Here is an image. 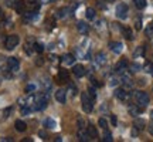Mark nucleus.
Masks as SVG:
<instances>
[{
  "instance_id": "1",
  "label": "nucleus",
  "mask_w": 153,
  "mask_h": 142,
  "mask_svg": "<svg viewBox=\"0 0 153 142\" xmlns=\"http://www.w3.org/2000/svg\"><path fill=\"white\" fill-rule=\"evenodd\" d=\"M81 101H82V109H84L85 112H91V111H92L94 99L89 97V94H88V93H82Z\"/></svg>"
},
{
  "instance_id": "2",
  "label": "nucleus",
  "mask_w": 153,
  "mask_h": 142,
  "mask_svg": "<svg viewBox=\"0 0 153 142\" xmlns=\"http://www.w3.org/2000/svg\"><path fill=\"white\" fill-rule=\"evenodd\" d=\"M135 98H136V102L140 107H146V105L149 104V95L146 93H143V91H136V94H135Z\"/></svg>"
},
{
  "instance_id": "3",
  "label": "nucleus",
  "mask_w": 153,
  "mask_h": 142,
  "mask_svg": "<svg viewBox=\"0 0 153 142\" xmlns=\"http://www.w3.org/2000/svg\"><path fill=\"white\" fill-rule=\"evenodd\" d=\"M19 41H20V38H19V36H16V34L7 36V38H6V43H4L6 49H7V50H13L17 44H19Z\"/></svg>"
},
{
  "instance_id": "4",
  "label": "nucleus",
  "mask_w": 153,
  "mask_h": 142,
  "mask_svg": "<svg viewBox=\"0 0 153 142\" xmlns=\"http://www.w3.org/2000/svg\"><path fill=\"white\" fill-rule=\"evenodd\" d=\"M115 14H116V17H118V19H120V20L126 19V16H128V6H126L125 3H120V4H118V6H116V10H115Z\"/></svg>"
},
{
  "instance_id": "5",
  "label": "nucleus",
  "mask_w": 153,
  "mask_h": 142,
  "mask_svg": "<svg viewBox=\"0 0 153 142\" xmlns=\"http://www.w3.org/2000/svg\"><path fill=\"white\" fill-rule=\"evenodd\" d=\"M120 81H122V84H123L126 88H131L132 85H133V80H132V77L129 75V72H126V71H123V72L120 74Z\"/></svg>"
},
{
  "instance_id": "6",
  "label": "nucleus",
  "mask_w": 153,
  "mask_h": 142,
  "mask_svg": "<svg viewBox=\"0 0 153 142\" xmlns=\"http://www.w3.org/2000/svg\"><path fill=\"white\" fill-rule=\"evenodd\" d=\"M7 67H9L10 71L16 72V71H19L20 63H19V60H17L16 57H9V58H7Z\"/></svg>"
},
{
  "instance_id": "7",
  "label": "nucleus",
  "mask_w": 153,
  "mask_h": 142,
  "mask_svg": "<svg viewBox=\"0 0 153 142\" xmlns=\"http://www.w3.org/2000/svg\"><path fill=\"white\" fill-rule=\"evenodd\" d=\"M115 95H116V98L120 99V101H129V93L126 91L125 88H119V90H116L115 91Z\"/></svg>"
},
{
  "instance_id": "8",
  "label": "nucleus",
  "mask_w": 153,
  "mask_h": 142,
  "mask_svg": "<svg viewBox=\"0 0 153 142\" xmlns=\"http://www.w3.org/2000/svg\"><path fill=\"white\" fill-rule=\"evenodd\" d=\"M72 72H74L75 77L81 78V77L85 75V68H84V66H81V64H76V66H74V68H72Z\"/></svg>"
},
{
  "instance_id": "9",
  "label": "nucleus",
  "mask_w": 153,
  "mask_h": 142,
  "mask_svg": "<svg viewBox=\"0 0 153 142\" xmlns=\"http://www.w3.org/2000/svg\"><path fill=\"white\" fill-rule=\"evenodd\" d=\"M108 47H109L114 53H116V54H120V51H122V49H123L122 43H118V41H111Z\"/></svg>"
},
{
  "instance_id": "10",
  "label": "nucleus",
  "mask_w": 153,
  "mask_h": 142,
  "mask_svg": "<svg viewBox=\"0 0 153 142\" xmlns=\"http://www.w3.org/2000/svg\"><path fill=\"white\" fill-rule=\"evenodd\" d=\"M61 61H62V64H65V66H72V64L75 63V57L72 54H64L62 58H61Z\"/></svg>"
},
{
  "instance_id": "11",
  "label": "nucleus",
  "mask_w": 153,
  "mask_h": 142,
  "mask_svg": "<svg viewBox=\"0 0 153 142\" xmlns=\"http://www.w3.org/2000/svg\"><path fill=\"white\" fill-rule=\"evenodd\" d=\"M126 68H128V61L126 60H120L119 63L115 66V71L119 72V74H122L123 71H126Z\"/></svg>"
},
{
  "instance_id": "12",
  "label": "nucleus",
  "mask_w": 153,
  "mask_h": 142,
  "mask_svg": "<svg viewBox=\"0 0 153 142\" xmlns=\"http://www.w3.org/2000/svg\"><path fill=\"white\" fill-rule=\"evenodd\" d=\"M76 28H78V31L81 34H87L88 31H89V26H88L85 22H82V20L76 23Z\"/></svg>"
},
{
  "instance_id": "13",
  "label": "nucleus",
  "mask_w": 153,
  "mask_h": 142,
  "mask_svg": "<svg viewBox=\"0 0 153 142\" xmlns=\"http://www.w3.org/2000/svg\"><path fill=\"white\" fill-rule=\"evenodd\" d=\"M55 99L58 101V102H61V104H65L67 101V94L64 90H58L57 93H55Z\"/></svg>"
},
{
  "instance_id": "14",
  "label": "nucleus",
  "mask_w": 153,
  "mask_h": 142,
  "mask_svg": "<svg viewBox=\"0 0 153 142\" xmlns=\"http://www.w3.org/2000/svg\"><path fill=\"white\" fill-rule=\"evenodd\" d=\"M87 134H88V137L92 138V139H97V138H98V131H97V128L94 125H91V124L87 126Z\"/></svg>"
},
{
  "instance_id": "15",
  "label": "nucleus",
  "mask_w": 153,
  "mask_h": 142,
  "mask_svg": "<svg viewBox=\"0 0 153 142\" xmlns=\"http://www.w3.org/2000/svg\"><path fill=\"white\" fill-rule=\"evenodd\" d=\"M95 61H97V64L98 66H105L106 64V55H105V53H98L97 54V57H95Z\"/></svg>"
},
{
  "instance_id": "16",
  "label": "nucleus",
  "mask_w": 153,
  "mask_h": 142,
  "mask_svg": "<svg viewBox=\"0 0 153 142\" xmlns=\"http://www.w3.org/2000/svg\"><path fill=\"white\" fill-rule=\"evenodd\" d=\"M14 9H16L17 13L23 14V13H24V10H26V1H22V0L16 1V4H14Z\"/></svg>"
},
{
  "instance_id": "17",
  "label": "nucleus",
  "mask_w": 153,
  "mask_h": 142,
  "mask_svg": "<svg viewBox=\"0 0 153 142\" xmlns=\"http://www.w3.org/2000/svg\"><path fill=\"white\" fill-rule=\"evenodd\" d=\"M128 111H129V114H131L132 117H136V115L140 114V108H139V107H136V105H129Z\"/></svg>"
},
{
  "instance_id": "18",
  "label": "nucleus",
  "mask_w": 153,
  "mask_h": 142,
  "mask_svg": "<svg viewBox=\"0 0 153 142\" xmlns=\"http://www.w3.org/2000/svg\"><path fill=\"white\" fill-rule=\"evenodd\" d=\"M14 125H16V129L19 132H24L26 131V128H27V125H26V122H23V121H16V124H14Z\"/></svg>"
},
{
  "instance_id": "19",
  "label": "nucleus",
  "mask_w": 153,
  "mask_h": 142,
  "mask_svg": "<svg viewBox=\"0 0 153 142\" xmlns=\"http://www.w3.org/2000/svg\"><path fill=\"white\" fill-rule=\"evenodd\" d=\"M122 33H123V36H125L126 40H132V38H133L132 30H131L129 27H123V28H122Z\"/></svg>"
},
{
  "instance_id": "20",
  "label": "nucleus",
  "mask_w": 153,
  "mask_h": 142,
  "mask_svg": "<svg viewBox=\"0 0 153 142\" xmlns=\"http://www.w3.org/2000/svg\"><path fill=\"white\" fill-rule=\"evenodd\" d=\"M44 125H45V128H48V129H54L55 128V121L51 120V118H47V120L44 121Z\"/></svg>"
},
{
  "instance_id": "21",
  "label": "nucleus",
  "mask_w": 153,
  "mask_h": 142,
  "mask_svg": "<svg viewBox=\"0 0 153 142\" xmlns=\"http://www.w3.org/2000/svg\"><path fill=\"white\" fill-rule=\"evenodd\" d=\"M26 6H28V7L33 9V10H37L38 9V1L37 0H27V1H26Z\"/></svg>"
},
{
  "instance_id": "22",
  "label": "nucleus",
  "mask_w": 153,
  "mask_h": 142,
  "mask_svg": "<svg viewBox=\"0 0 153 142\" xmlns=\"http://www.w3.org/2000/svg\"><path fill=\"white\" fill-rule=\"evenodd\" d=\"M133 3H135V6L139 10H142V9L146 7V0H133Z\"/></svg>"
},
{
  "instance_id": "23",
  "label": "nucleus",
  "mask_w": 153,
  "mask_h": 142,
  "mask_svg": "<svg viewBox=\"0 0 153 142\" xmlns=\"http://www.w3.org/2000/svg\"><path fill=\"white\" fill-rule=\"evenodd\" d=\"M78 137H79V141H88L89 139V137H88L87 132H82V128H79V131H78Z\"/></svg>"
},
{
  "instance_id": "24",
  "label": "nucleus",
  "mask_w": 153,
  "mask_h": 142,
  "mask_svg": "<svg viewBox=\"0 0 153 142\" xmlns=\"http://www.w3.org/2000/svg\"><path fill=\"white\" fill-rule=\"evenodd\" d=\"M58 78H60V80H65V81H68V71L67 70H60V72H58Z\"/></svg>"
},
{
  "instance_id": "25",
  "label": "nucleus",
  "mask_w": 153,
  "mask_h": 142,
  "mask_svg": "<svg viewBox=\"0 0 153 142\" xmlns=\"http://www.w3.org/2000/svg\"><path fill=\"white\" fill-rule=\"evenodd\" d=\"M85 16H87V19H94L95 17V10L92 7H88L87 11H85Z\"/></svg>"
},
{
  "instance_id": "26",
  "label": "nucleus",
  "mask_w": 153,
  "mask_h": 142,
  "mask_svg": "<svg viewBox=\"0 0 153 142\" xmlns=\"http://www.w3.org/2000/svg\"><path fill=\"white\" fill-rule=\"evenodd\" d=\"M143 54H145V47H143V46H139L133 55H135V57H140V55H143Z\"/></svg>"
},
{
  "instance_id": "27",
  "label": "nucleus",
  "mask_w": 153,
  "mask_h": 142,
  "mask_svg": "<svg viewBox=\"0 0 153 142\" xmlns=\"http://www.w3.org/2000/svg\"><path fill=\"white\" fill-rule=\"evenodd\" d=\"M135 128H136V129H143V128H145V121L136 120L135 121Z\"/></svg>"
},
{
  "instance_id": "28",
  "label": "nucleus",
  "mask_w": 153,
  "mask_h": 142,
  "mask_svg": "<svg viewBox=\"0 0 153 142\" xmlns=\"http://www.w3.org/2000/svg\"><path fill=\"white\" fill-rule=\"evenodd\" d=\"M145 71H146L148 74H150V75H153V64L152 63H146V64H145Z\"/></svg>"
},
{
  "instance_id": "29",
  "label": "nucleus",
  "mask_w": 153,
  "mask_h": 142,
  "mask_svg": "<svg viewBox=\"0 0 153 142\" xmlns=\"http://www.w3.org/2000/svg\"><path fill=\"white\" fill-rule=\"evenodd\" d=\"M145 34L148 36V37H153V24H149L146 30H145Z\"/></svg>"
},
{
  "instance_id": "30",
  "label": "nucleus",
  "mask_w": 153,
  "mask_h": 142,
  "mask_svg": "<svg viewBox=\"0 0 153 142\" xmlns=\"http://www.w3.org/2000/svg\"><path fill=\"white\" fill-rule=\"evenodd\" d=\"M112 135H111V132H106V129H105V135H104V138H102V141L104 142H112Z\"/></svg>"
},
{
  "instance_id": "31",
  "label": "nucleus",
  "mask_w": 153,
  "mask_h": 142,
  "mask_svg": "<svg viewBox=\"0 0 153 142\" xmlns=\"http://www.w3.org/2000/svg\"><path fill=\"white\" fill-rule=\"evenodd\" d=\"M34 50L37 51V53H43L44 51V46L40 43H34Z\"/></svg>"
},
{
  "instance_id": "32",
  "label": "nucleus",
  "mask_w": 153,
  "mask_h": 142,
  "mask_svg": "<svg viewBox=\"0 0 153 142\" xmlns=\"http://www.w3.org/2000/svg\"><path fill=\"white\" fill-rule=\"evenodd\" d=\"M99 126H101L104 131H105V129H108V122H106V120L101 118V120H99Z\"/></svg>"
},
{
  "instance_id": "33",
  "label": "nucleus",
  "mask_w": 153,
  "mask_h": 142,
  "mask_svg": "<svg viewBox=\"0 0 153 142\" xmlns=\"http://www.w3.org/2000/svg\"><path fill=\"white\" fill-rule=\"evenodd\" d=\"M139 70H140V66H139L137 63H132L131 64V71L132 72H137Z\"/></svg>"
},
{
  "instance_id": "34",
  "label": "nucleus",
  "mask_w": 153,
  "mask_h": 142,
  "mask_svg": "<svg viewBox=\"0 0 153 142\" xmlns=\"http://www.w3.org/2000/svg\"><path fill=\"white\" fill-rule=\"evenodd\" d=\"M88 94H89V97L95 101V98H97V93H95V88L94 87H89V90H88Z\"/></svg>"
},
{
  "instance_id": "35",
  "label": "nucleus",
  "mask_w": 153,
  "mask_h": 142,
  "mask_svg": "<svg viewBox=\"0 0 153 142\" xmlns=\"http://www.w3.org/2000/svg\"><path fill=\"white\" fill-rule=\"evenodd\" d=\"M135 28H136V30H140V28H142V22H140V19H137L136 20V23H135Z\"/></svg>"
},
{
  "instance_id": "36",
  "label": "nucleus",
  "mask_w": 153,
  "mask_h": 142,
  "mask_svg": "<svg viewBox=\"0 0 153 142\" xmlns=\"http://www.w3.org/2000/svg\"><path fill=\"white\" fill-rule=\"evenodd\" d=\"M36 90V87H34L33 84H28L27 87H26V93H31V91H34Z\"/></svg>"
},
{
  "instance_id": "37",
  "label": "nucleus",
  "mask_w": 153,
  "mask_h": 142,
  "mask_svg": "<svg viewBox=\"0 0 153 142\" xmlns=\"http://www.w3.org/2000/svg\"><path fill=\"white\" fill-rule=\"evenodd\" d=\"M68 91H70V93H71L72 95H75L78 90H76V87H74V85H70V88H68Z\"/></svg>"
},
{
  "instance_id": "38",
  "label": "nucleus",
  "mask_w": 153,
  "mask_h": 142,
  "mask_svg": "<svg viewBox=\"0 0 153 142\" xmlns=\"http://www.w3.org/2000/svg\"><path fill=\"white\" fill-rule=\"evenodd\" d=\"M67 9H61V10H58V17H65V13H67Z\"/></svg>"
},
{
  "instance_id": "39",
  "label": "nucleus",
  "mask_w": 153,
  "mask_h": 142,
  "mask_svg": "<svg viewBox=\"0 0 153 142\" xmlns=\"http://www.w3.org/2000/svg\"><path fill=\"white\" fill-rule=\"evenodd\" d=\"M11 111H13V108H11V107L6 108V109H4V112H3V114H4V117H9V114H10Z\"/></svg>"
},
{
  "instance_id": "40",
  "label": "nucleus",
  "mask_w": 153,
  "mask_h": 142,
  "mask_svg": "<svg viewBox=\"0 0 153 142\" xmlns=\"http://www.w3.org/2000/svg\"><path fill=\"white\" fill-rule=\"evenodd\" d=\"M118 82H119V81H118V78H115V77H112V78H111V82H109V84H111V85H116Z\"/></svg>"
},
{
  "instance_id": "41",
  "label": "nucleus",
  "mask_w": 153,
  "mask_h": 142,
  "mask_svg": "<svg viewBox=\"0 0 153 142\" xmlns=\"http://www.w3.org/2000/svg\"><path fill=\"white\" fill-rule=\"evenodd\" d=\"M111 121H112V125L116 126V117L115 115H111Z\"/></svg>"
},
{
  "instance_id": "42",
  "label": "nucleus",
  "mask_w": 153,
  "mask_h": 142,
  "mask_svg": "<svg viewBox=\"0 0 153 142\" xmlns=\"http://www.w3.org/2000/svg\"><path fill=\"white\" fill-rule=\"evenodd\" d=\"M38 135L43 138V139H45V138H47V135H45V132H44V131H40V134H38Z\"/></svg>"
},
{
  "instance_id": "43",
  "label": "nucleus",
  "mask_w": 153,
  "mask_h": 142,
  "mask_svg": "<svg viewBox=\"0 0 153 142\" xmlns=\"http://www.w3.org/2000/svg\"><path fill=\"white\" fill-rule=\"evenodd\" d=\"M150 120L153 121V111H152V112H150Z\"/></svg>"
},
{
  "instance_id": "44",
  "label": "nucleus",
  "mask_w": 153,
  "mask_h": 142,
  "mask_svg": "<svg viewBox=\"0 0 153 142\" xmlns=\"http://www.w3.org/2000/svg\"><path fill=\"white\" fill-rule=\"evenodd\" d=\"M1 63H3V61H1V58H0V68H1Z\"/></svg>"
},
{
  "instance_id": "45",
  "label": "nucleus",
  "mask_w": 153,
  "mask_h": 142,
  "mask_svg": "<svg viewBox=\"0 0 153 142\" xmlns=\"http://www.w3.org/2000/svg\"><path fill=\"white\" fill-rule=\"evenodd\" d=\"M106 1H114V0H106Z\"/></svg>"
}]
</instances>
